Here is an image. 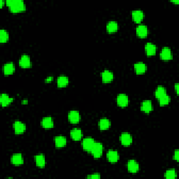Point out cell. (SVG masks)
Returning a JSON list of instances; mask_svg holds the SVG:
<instances>
[{
    "mask_svg": "<svg viewBox=\"0 0 179 179\" xmlns=\"http://www.w3.org/2000/svg\"><path fill=\"white\" fill-rule=\"evenodd\" d=\"M6 4L11 13H20L26 10V6L22 0H8L6 2Z\"/></svg>",
    "mask_w": 179,
    "mask_h": 179,
    "instance_id": "cell-1",
    "label": "cell"
},
{
    "mask_svg": "<svg viewBox=\"0 0 179 179\" xmlns=\"http://www.w3.org/2000/svg\"><path fill=\"white\" fill-rule=\"evenodd\" d=\"M95 158H100L103 153V146L100 142H95L90 151Z\"/></svg>",
    "mask_w": 179,
    "mask_h": 179,
    "instance_id": "cell-2",
    "label": "cell"
},
{
    "mask_svg": "<svg viewBox=\"0 0 179 179\" xmlns=\"http://www.w3.org/2000/svg\"><path fill=\"white\" fill-rule=\"evenodd\" d=\"M95 143V141L93 139L91 138V137H87V138H85L82 141L83 148L87 152H90L92 147H93Z\"/></svg>",
    "mask_w": 179,
    "mask_h": 179,
    "instance_id": "cell-3",
    "label": "cell"
},
{
    "mask_svg": "<svg viewBox=\"0 0 179 179\" xmlns=\"http://www.w3.org/2000/svg\"><path fill=\"white\" fill-rule=\"evenodd\" d=\"M68 120L71 123L76 124L79 123L80 120V115L79 111H71L68 113Z\"/></svg>",
    "mask_w": 179,
    "mask_h": 179,
    "instance_id": "cell-4",
    "label": "cell"
},
{
    "mask_svg": "<svg viewBox=\"0 0 179 179\" xmlns=\"http://www.w3.org/2000/svg\"><path fill=\"white\" fill-rule=\"evenodd\" d=\"M121 144L125 146H129L132 143V137L128 132H123L120 137Z\"/></svg>",
    "mask_w": 179,
    "mask_h": 179,
    "instance_id": "cell-5",
    "label": "cell"
},
{
    "mask_svg": "<svg viewBox=\"0 0 179 179\" xmlns=\"http://www.w3.org/2000/svg\"><path fill=\"white\" fill-rule=\"evenodd\" d=\"M160 56L161 59H163V60H166V61L171 60L173 58L171 50L168 47L163 48L162 50H161Z\"/></svg>",
    "mask_w": 179,
    "mask_h": 179,
    "instance_id": "cell-6",
    "label": "cell"
},
{
    "mask_svg": "<svg viewBox=\"0 0 179 179\" xmlns=\"http://www.w3.org/2000/svg\"><path fill=\"white\" fill-rule=\"evenodd\" d=\"M19 65L22 68H29L32 66L31 59L29 55H22L19 60Z\"/></svg>",
    "mask_w": 179,
    "mask_h": 179,
    "instance_id": "cell-7",
    "label": "cell"
},
{
    "mask_svg": "<svg viewBox=\"0 0 179 179\" xmlns=\"http://www.w3.org/2000/svg\"><path fill=\"white\" fill-rule=\"evenodd\" d=\"M127 169L128 171L132 174H136L139 171V165L136 160H130L127 162Z\"/></svg>",
    "mask_w": 179,
    "mask_h": 179,
    "instance_id": "cell-8",
    "label": "cell"
},
{
    "mask_svg": "<svg viewBox=\"0 0 179 179\" xmlns=\"http://www.w3.org/2000/svg\"><path fill=\"white\" fill-rule=\"evenodd\" d=\"M117 104L120 107H126L129 104V98L125 94H120L117 97Z\"/></svg>",
    "mask_w": 179,
    "mask_h": 179,
    "instance_id": "cell-9",
    "label": "cell"
},
{
    "mask_svg": "<svg viewBox=\"0 0 179 179\" xmlns=\"http://www.w3.org/2000/svg\"><path fill=\"white\" fill-rule=\"evenodd\" d=\"M13 128L15 133L16 134H20L25 132L26 130V125L20 121H16L13 123Z\"/></svg>",
    "mask_w": 179,
    "mask_h": 179,
    "instance_id": "cell-10",
    "label": "cell"
},
{
    "mask_svg": "<svg viewBox=\"0 0 179 179\" xmlns=\"http://www.w3.org/2000/svg\"><path fill=\"white\" fill-rule=\"evenodd\" d=\"M148 30L144 25H140L136 28V34L140 38H146L148 36Z\"/></svg>",
    "mask_w": 179,
    "mask_h": 179,
    "instance_id": "cell-11",
    "label": "cell"
},
{
    "mask_svg": "<svg viewBox=\"0 0 179 179\" xmlns=\"http://www.w3.org/2000/svg\"><path fill=\"white\" fill-rule=\"evenodd\" d=\"M141 110L144 113H149L153 110V104L150 100H145L143 101L141 105Z\"/></svg>",
    "mask_w": 179,
    "mask_h": 179,
    "instance_id": "cell-12",
    "label": "cell"
},
{
    "mask_svg": "<svg viewBox=\"0 0 179 179\" xmlns=\"http://www.w3.org/2000/svg\"><path fill=\"white\" fill-rule=\"evenodd\" d=\"M107 158L110 162L115 163L119 160V154L116 151L109 150L107 153Z\"/></svg>",
    "mask_w": 179,
    "mask_h": 179,
    "instance_id": "cell-13",
    "label": "cell"
},
{
    "mask_svg": "<svg viewBox=\"0 0 179 179\" xmlns=\"http://www.w3.org/2000/svg\"><path fill=\"white\" fill-rule=\"evenodd\" d=\"M113 79V74L109 70H104L101 73V80L104 83H109L111 82Z\"/></svg>",
    "mask_w": 179,
    "mask_h": 179,
    "instance_id": "cell-14",
    "label": "cell"
},
{
    "mask_svg": "<svg viewBox=\"0 0 179 179\" xmlns=\"http://www.w3.org/2000/svg\"><path fill=\"white\" fill-rule=\"evenodd\" d=\"M41 126L44 129H51L54 127V122L51 117H46L43 118L41 120Z\"/></svg>",
    "mask_w": 179,
    "mask_h": 179,
    "instance_id": "cell-15",
    "label": "cell"
},
{
    "mask_svg": "<svg viewBox=\"0 0 179 179\" xmlns=\"http://www.w3.org/2000/svg\"><path fill=\"white\" fill-rule=\"evenodd\" d=\"M24 162L23 157L22 154L16 153L13 154L11 157V163L16 166H19L23 165Z\"/></svg>",
    "mask_w": 179,
    "mask_h": 179,
    "instance_id": "cell-16",
    "label": "cell"
},
{
    "mask_svg": "<svg viewBox=\"0 0 179 179\" xmlns=\"http://www.w3.org/2000/svg\"><path fill=\"white\" fill-rule=\"evenodd\" d=\"M132 20L134 22L139 23L142 21L143 19H144V13H143V11L137 10V11H132Z\"/></svg>",
    "mask_w": 179,
    "mask_h": 179,
    "instance_id": "cell-17",
    "label": "cell"
},
{
    "mask_svg": "<svg viewBox=\"0 0 179 179\" xmlns=\"http://www.w3.org/2000/svg\"><path fill=\"white\" fill-rule=\"evenodd\" d=\"M70 136L71 139H74V141H79V140L81 139L83 136L82 131L80 129H78V128H75V129L71 130Z\"/></svg>",
    "mask_w": 179,
    "mask_h": 179,
    "instance_id": "cell-18",
    "label": "cell"
},
{
    "mask_svg": "<svg viewBox=\"0 0 179 179\" xmlns=\"http://www.w3.org/2000/svg\"><path fill=\"white\" fill-rule=\"evenodd\" d=\"M146 55L148 56H153L156 53V46L153 43H147L145 47Z\"/></svg>",
    "mask_w": 179,
    "mask_h": 179,
    "instance_id": "cell-19",
    "label": "cell"
},
{
    "mask_svg": "<svg viewBox=\"0 0 179 179\" xmlns=\"http://www.w3.org/2000/svg\"><path fill=\"white\" fill-rule=\"evenodd\" d=\"M36 165L39 168H43L46 165V160H45L44 156L43 154L37 155L34 157Z\"/></svg>",
    "mask_w": 179,
    "mask_h": 179,
    "instance_id": "cell-20",
    "label": "cell"
},
{
    "mask_svg": "<svg viewBox=\"0 0 179 179\" xmlns=\"http://www.w3.org/2000/svg\"><path fill=\"white\" fill-rule=\"evenodd\" d=\"M55 144L57 148H63L67 144V139L63 136H58L55 138Z\"/></svg>",
    "mask_w": 179,
    "mask_h": 179,
    "instance_id": "cell-21",
    "label": "cell"
},
{
    "mask_svg": "<svg viewBox=\"0 0 179 179\" xmlns=\"http://www.w3.org/2000/svg\"><path fill=\"white\" fill-rule=\"evenodd\" d=\"M134 67L136 74H144L146 71V69H147L146 65L144 63H143V62H138V63H136L134 65Z\"/></svg>",
    "mask_w": 179,
    "mask_h": 179,
    "instance_id": "cell-22",
    "label": "cell"
},
{
    "mask_svg": "<svg viewBox=\"0 0 179 179\" xmlns=\"http://www.w3.org/2000/svg\"><path fill=\"white\" fill-rule=\"evenodd\" d=\"M3 70H4V73L6 76L11 75L13 74L15 71V66L13 63L9 62V63H7L4 64V67H3Z\"/></svg>",
    "mask_w": 179,
    "mask_h": 179,
    "instance_id": "cell-23",
    "label": "cell"
},
{
    "mask_svg": "<svg viewBox=\"0 0 179 179\" xmlns=\"http://www.w3.org/2000/svg\"><path fill=\"white\" fill-rule=\"evenodd\" d=\"M13 99L8 97V95L7 94H2L0 97V102H1L2 106L3 107H6L13 101Z\"/></svg>",
    "mask_w": 179,
    "mask_h": 179,
    "instance_id": "cell-24",
    "label": "cell"
},
{
    "mask_svg": "<svg viewBox=\"0 0 179 179\" xmlns=\"http://www.w3.org/2000/svg\"><path fill=\"white\" fill-rule=\"evenodd\" d=\"M69 84V79L68 77L65 76H60L57 80V85L58 88H64Z\"/></svg>",
    "mask_w": 179,
    "mask_h": 179,
    "instance_id": "cell-25",
    "label": "cell"
},
{
    "mask_svg": "<svg viewBox=\"0 0 179 179\" xmlns=\"http://www.w3.org/2000/svg\"><path fill=\"white\" fill-rule=\"evenodd\" d=\"M111 126V122L107 118L101 119L99 122V127L101 130H106Z\"/></svg>",
    "mask_w": 179,
    "mask_h": 179,
    "instance_id": "cell-26",
    "label": "cell"
},
{
    "mask_svg": "<svg viewBox=\"0 0 179 179\" xmlns=\"http://www.w3.org/2000/svg\"><path fill=\"white\" fill-rule=\"evenodd\" d=\"M167 95L166 94V90L165 87H163V86H158L157 88L156 92H155V95H156V97L157 99H160L161 97H162L163 96H165V95Z\"/></svg>",
    "mask_w": 179,
    "mask_h": 179,
    "instance_id": "cell-27",
    "label": "cell"
},
{
    "mask_svg": "<svg viewBox=\"0 0 179 179\" xmlns=\"http://www.w3.org/2000/svg\"><path fill=\"white\" fill-rule=\"evenodd\" d=\"M106 29L109 33H114L118 29V23L115 21H111L107 24Z\"/></svg>",
    "mask_w": 179,
    "mask_h": 179,
    "instance_id": "cell-28",
    "label": "cell"
},
{
    "mask_svg": "<svg viewBox=\"0 0 179 179\" xmlns=\"http://www.w3.org/2000/svg\"><path fill=\"white\" fill-rule=\"evenodd\" d=\"M9 36H8V32L5 29H1L0 30V42L6 43L8 41Z\"/></svg>",
    "mask_w": 179,
    "mask_h": 179,
    "instance_id": "cell-29",
    "label": "cell"
},
{
    "mask_svg": "<svg viewBox=\"0 0 179 179\" xmlns=\"http://www.w3.org/2000/svg\"><path fill=\"white\" fill-rule=\"evenodd\" d=\"M170 101H171V97H170L168 95H166L165 96H163L162 97H161L160 99H159V102L160 105L161 106L167 105L169 104Z\"/></svg>",
    "mask_w": 179,
    "mask_h": 179,
    "instance_id": "cell-30",
    "label": "cell"
},
{
    "mask_svg": "<svg viewBox=\"0 0 179 179\" xmlns=\"http://www.w3.org/2000/svg\"><path fill=\"white\" fill-rule=\"evenodd\" d=\"M176 172L174 169H169L166 171L165 174V177L167 179H174L176 178Z\"/></svg>",
    "mask_w": 179,
    "mask_h": 179,
    "instance_id": "cell-31",
    "label": "cell"
},
{
    "mask_svg": "<svg viewBox=\"0 0 179 179\" xmlns=\"http://www.w3.org/2000/svg\"><path fill=\"white\" fill-rule=\"evenodd\" d=\"M87 178H90V179H99L101 178V176L99 174H93L92 175L88 176Z\"/></svg>",
    "mask_w": 179,
    "mask_h": 179,
    "instance_id": "cell-32",
    "label": "cell"
},
{
    "mask_svg": "<svg viewBox=\"0 0 179 179\" xmlns=\"http://www.w3.org/2000/svg\"><path fill=\"white\" fill-rule=\"evenodd\" d=\"M174 159L178 162L179 160V153H178V150H176L174 152Z\"/></svg>",
    "mask_w": 179,
    "mask_h": 179,
    "instance_id": "cell-33",
    "label": "cell"
},
{
    "mask_svg": "<svg viewBox=\"0 0 179 179\" xmlns=\"http://www.w3.org/2000/svg\"><path fill=\"white\" fill-rule=\"evenodd\" d=\"M53 80V76H49V77H48V78L46 79V81L47 83H50V81H52Z\"/></svg>",
    "mask_w": 179,
    "mask_h": 179,
    "instance_id": "cell-34",
    "label": "cell"
},
{
    "mask_svg": "<svg viewBox=\"0 0 179 179\" xmlns=\"http://www.w3.org/2000/svg\"><path fill=\"white\" fill-rule=\"evenodd\" d=\"M174 88H175L176 92V94L178 95V83H176Z\"/></svg>",
    "mask_w": 179,
    "mask_h": 179,
    "instance_id": "cell-35",
    "label": "cell"
},
{
    "mask_svg": "<svg viewBox=\"0 0 179 179\" xmlns=\"http://www.w3.org/2000/svg\"><path fill=\"white\" fill-rule=\"evenodd\" d=\"M4 1H1V8L3 7V6H4Z\"/></svg>",
    "mask_w": 179,
    "mask_h": 179,
    "instance_id": "cell-36",
    "label": "cell"
},
{
    "mask_svg": "<svg viewBox=\"0 0 179 179\" xmlns=\"http://www.w3.org/2000/svg\"><path fill=\"white\" fill-rule=\"evenodd\" d=\"M27 103H28V101H27V100H24V101H23V104H27Z\"/></svg>",
    "mask_w": 179,
    "mask_h": 179,
    "instance_id": "cell-37",
    "label": "cell"
},
{
    "mask_svg": "<svg viewBox=\"0 0 179 179\" xmlns=\"http://www.w3.org/2000/svg\"><path fill=\"white\" fill-rule=\"evenodd\" d=\"M174 2V3H175V4H179V2L178 1H174V2Z\"/></svg>",
    "mask_w": 179,
    "mask_h": 179,
    "instance_id": "cell-38",
    "label": "cell"
}]
</instances>
